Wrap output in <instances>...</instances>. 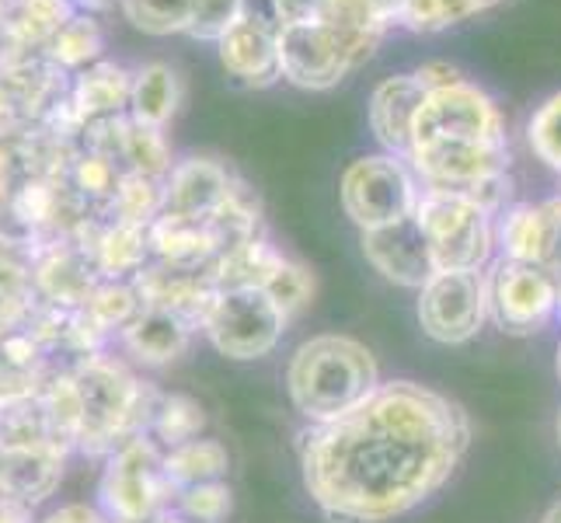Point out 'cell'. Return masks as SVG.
I'll use <instances>...</instances> for the list:
<instances>
[{"mask_svg":"<svg viewBox=\"0 0 561 523\" xmlns=\"http://www.w3.org/2000/svg\"><path fill=\"white\" fill-rule=\"evenodd\" d=\"M468 436L457 401L415 380H391L356 409L311 422L300 443L304 486L328 520L387 523L447 486Z\"/></svg>","mask_w":561,"mask_h":523,"instance_id":"obj_1","label":"cell"},{"mask_svg":"<svg viewBox=\"0 0 561 523\" xmlns=\"http://www.w3.org/2000/svg\"><path fill=\"white\" fill-rule=\"evenodd\" d=\"M404 161L422 185L468 196L502 179L510 168V137L492 94L468 77L430 91Z\"/></svg>","mask_w":561,"mask_h":523,"instance_id":"obj_2","label":"cell"},{"mask_svg":"<svg viewBox=\"0 0 561 523\" xmlns=\"http://www.w3.org/2000/svg\"><path fill=\"white\" fill-rule=\"evenodd\" d=\"M70 374L81 395V440H77L81 454L108 457L123 443L150 433L161 391L140 384L115 356L99 353L73 366Z\"/></svg>","mask_w":561,"mask_h":523,"instance_id":"obj_3","label":"cell"},{"mask_svg":"<svg viewBox=\"0 0 561 523\" xmlns=\"http://www.w3.org/2000/svg\"><path fill=\"white\" fill-rule=\"evenodd\" d=\"M286 384L297 412L311 422H324L374 395L380 387V371L363 342L350 336H314L289 360Z\"/></svg>","mask_w":561,"mask_h":523,"instance_id":"obj_4","label":"cell"},{"mask_svg":"<svg viewBox=\"0 0 561 523\" xmlns=\"http://www.w3.org/2000/svg\"><path fill=\"white\" fill-rule=\"evenodd\" d=\"M383 38V29L366 25L286 22L279 29V73L300 91H332L374 60Z\"/></svg>","mask_w":561,"mask_h":523,"instance_id":"obj_5","label":"cell"},{"mask_svg":"<svg viewBox=\"0 0 561 523\" xmlns=\"http://www.w3.org/2000/svg\"><path fill=\"white\" fill-rule=\"evenodd\" d=\"M175 486L164 471V447L150 436L123 443L105 457L99 507L112 523H158L171 513Z\"/></svg>","mask_w":561,"mask_h":523,"instance_id":"obj_6","label":"cell"},{"mask_svg":"<svg viewBox=\"0 0 561 523\" xmlns=\"http://www.w3.org/2000/svg\"><path fill=\"white\" fill-rule=\"evenodd\" d=\"M415 220L430 238L436 269H481L495 251V213L474 203L468 192L422 189Z\"/></svg>","mask_w":561,"mask_h":523,"instance_id":"obj_7","label":"cell"},{"mask_svg":"<svg viewBox=\"0 0 561 523\" xmlns=\"http://www.w3.org/2000/svg\"><path fill=\"white\" fill-rule=\"evenodd\" d=\"M339 196L345 217L359 230H377L412 217L422 196V182L404 158L366 154V158H356L345 168Z\"/></svg>","mask_w":561,"mask_h":523,"instance_id":"obj_8","label":"cell"},{"mask_svg":"<svg viewBox=\"0 0 561 523\" xmlns=\"http://www.w3.org/2000/svg\"><path fill=\"white\" fill-rule=\"evenodd\" d=\"M286 315L265 289H220L203 321L213 349L230 360H259L283 339Z\"/></svg>","mask_w":561,"mask_h":523,"instance_id":"obj_9","label":"cell"},{"mask_svg":"<svg viewBox=\"0 0 561 523\" xmlns=\"http://www.w3.org/2000/svg\"><path fill=\"white\" fill-rule=\"evenodd\" d=\"M489 318V280L481 269H436L419 289V325L436 342H468Z\"/></svg>","mask_w":561,"mask_h":523,"instance_id":"obj_10","label":"cell"},{"mask_svg":"<svg viewBox=\"0 0 561 523\" xmlns=\"http://www.w3.org/2000/svg\"><path fill=\"white\" fill-rule=\"evenodd\" d=\"M489 280V318L510 336L540 332L558 315V280L545 265L499 259Z\"/></svg>","mask_w":561,"mask_h":523,"instance_id":"obj_11","label":"cell"},{"mask_svg":"<svg viewBox=\"0 0 561 523\" xmlns=\"http://www.w3.org/2000/svg\"><path fill=\"white\" fill-rule=\"evenodd\" d=\"M279 18L268 0H248L241 22L220 43V64L227 77L244 88H268L279 81Z\"/></svg>","mask_w":561,"mask_h":523,"instance_id":"obj_12","label":"cell"},{"mask_svg":"<svg viewBox=\"0 0 561 523\" xmlns=\"http://www.w3.org/2000/svg\"><path fill=\"white\" fill-rule=\"evenodd\" d=\"M105 276L94 262L91 248L77 238H56L35 248V294L38 304L60 307V311H81L91 289Z\"/></svg>","mask_w":561,"mask_h":523,"instance_id":"obj_13","label":"cell"},{"mask_svg":"<svg viewBox=\"0 0 561 523\" xmlns=\"http://www.w3.org/2000/svg\"><path fill=\"white\" fill-rule=\"evenodd\" d=\"M363 255L383 280H391L398 286L422 289L436 273L430 238L422 235L415 213L398 224L363 230Z\"/></svg>","mask_w":561,"mask_h":523,"instance_id":"obj_14","label":"cell"},{"mask_svg":"<svg viewBox=\"0 0 561 523\" xmlns=\"http://www.w3.org/2000/svg\"><path fill=\"white\" fill-rule=\"evenodd\" d=\"M129 99H133V70L112 60H99L88 70L70 77L67 91V115L81 137V129L112 123L129 115Z\"/></svg>","mask_w":561,"mask_h":523,"instance_id":"obj_15","label":"cell"},{"mask_svg":"<svg viewBox=\"0 0 561 523\" xmlns=\"http://www.w3.org/2000/svg\"><path fill=\"white\" fill-rule=\"evenodd\" d=\"M430 99V88L419 81V73H394L383 77L370 94V129L383 154H394V158H409V144H412V129L419 112Z\"/></svg>","mask_w":561,"mask_h":523,"instance_id":"obj_16","label":"cell"},{"mask_svg":"<svg viewBox=\"0 0 561 523\" xmlns=\"http://www.w3.org/2000/svg\"><path fill=\"white\" fill-rule=\"evenodd\" d=\"M234 185L238 179L230 174V168L213 158L175 161V168H171V174L164 179V213L209 220L213 213L230 200Z\"/></svg>","mask_w":561,"mask_h":523,"instance_id":"obj_17","label":"cell"},{"mask_svg":"<svg viewBox=\"0 0 561 523\" xmlns=\"http://www.w3.org/2000/svg\"><path fill=\"white\" fill-rule=\"evenodd\" d=\"M67 454L56 447H0V496L35 510L60 489Z\"/></svg>","mask_w":561,"mask_h":523,"instance_id":"obj_18","label":"cell"},{"mask_svg":"<svg viewBox=\"0 0 561 523\" xmlns=\"http://www.w3.org/2000/svg\"><path fill=\"white\" fill-rule=\"evenodd\" d=\"M53 374L60 371L53 366L46 345L35 339L28 325L0 336V405L35 398Z\"/></svg>","mask_w":561,"mask_h":523,"instance_id":"obj_19","label":"cell"},{"mask_svg":"<svg viewBox=\"0 0 561 523\" xmlns=\"http://www.w3.org/2000/svg\"><path fill=\"white\" fill-rule=\"evenodd\" d=\"M192 332H196V328H192L185 318L161 311V307H144V315L115 342L144 366H168L188 349Z\"/></svg>","mask_w":561,"mask_h":523,"instance_id":"obj_20","label":"cell"},{"mask_svg":"<svg viewBox=\"0 0 561 523\" xmlns=\"http://www.w3.org/2000/svg\"><path fill=\"white\" fill-rule=\"evenodd\" d=\"M286 22H342V25H366V29H398L401 0H268Z\"/></svg>","mask_w":561,"mask_h":523,"instance_id":"obj_21","label":"cell"},{"mask_svg":"<svg viewBox=\"0 0 561 523\" xmlns=\"http://www.w3.org/2000/svg\"><path fill=\"white\" fill-rule=\"evenodd\" d=\"M182 77L171 64H144L140 70H133V99H129V120H137L144 126L164 129L182 105Z\"/></svg>","mask_w":561,"mask_h":523,"instance_id":"obj_22","label":"cell"},{"mask_svg":"<svg viewBox=\"0 0 561 523\" xmlns=\"http://www.w3.org/2000/svg\"><path fill=\"white\" fill-rule=\"evenodd\" d=\"M144 294L133 280H102L91 289L88 304L81 307L84 318L112 342L144 315Z\"/></svg>","mask_w":561,"mask_h":523,"instance_id":"obj_23","label":"cell"},{"mask_svg":"<svg viewBox=\"0 0 561 523\" xmlns=\"http://www.w3.org/2000/svg\"><path fill=\"white\" fill-rule=\"evenodd\" d=\"M227 468H230L227 447L213 436H199V440L182 443V447L164 451V471L171 478V486H175V492L206 486V481H224Z\"/></svg>","mask_w":561,"mask_h":523,"instance_id":"obj_24","label":"cell"},{"mask_svg":"<svg viewBox=\"0 0 561 523\" xmlns=\"http://www.w3.org/2000/svg\"><path fill=\"white\" fill-rule=\"evenodd\" d=\"M102 53H105V35H102L99 18L77 11L70 22L53 35V43L46 46L43 56L56 70H64V73L73 77V73L88 70L91 64L105 60Z\"/></svg>","mask_w":561,"mask_h":523,"instance_id":"obj_25","label":"cell"},{"mask_svg":"<svg viewBox=\"0 0 561 523\" xmlns=\"http://www.w3.org/2000/svg\"><path fill=\"white\" fill-rule=\"evenodd\" d=\"M499 0H401V14H398V29L404 32H447L454 25L471 22V18L485 14L495 8Z\"/></svg>","mask_w":561,"mask_h":523,"instance_id":"obj_26","label":"cell"},{"mask_svg":"<svg viewBox=\"0 0 561 523\" xmlns=\"http://www.w3.org/2000/svg\"><path fill=\"white\" fill-rule=\"evenodd\" d=\"M206 430V412L196 398L188 395H161L158 409H153V422H150V440L161 443L164 451L182 447L188 440H199Z\"/></svg>","mask_w":561,"mask_h":523,"instance_id":"obj_27","label":"cell"},{"mask_svg":"<svg viewBox=\"0 0 561 523\" xmlns=\"http://www.w3.org/2000/svg\"><path fill=\"white\" fill-rule=\"evenodd\" d=\"M123 168L137 171V174H150V179L164 182L171 174V168H175L164 129L144 126L137 120H126V129H123Z\"/></svg>","mask_w":561,"mask_h":523,"instance_id":"obj_28","label":"cell"},{"mask_svg":"<svg viewBox=\"0 0 561 523\" xmlns=\"http://www.w3.org/2000/svg\"><path fill=\"white\" fill-rule=\"evenodd\" d=\"M164 213V182L161 179H150V174H137V171H126L119 192L108 206L105 217L112 220H126V224H140L150 227Z\"/></svg>","mask_w":561,"mask_h":523,"instance_id":"obj_29","label":"cell"},{"mask_svg":"<svg viewBox=\"0 0 561 523\" xmlns=\"http://www.w3.org/2000/svg\"><path fill=\"white\" fill-rule=\"evenodd\" d=\"M196 0H123L126 22L147 35H179L188 32Z\"/></svg>","mask_w":561,"mask_h":523,"instance_id":"obj_30","label":"cell"},{"mask_svg":"<svg viewBox=\"0 0 561 523\" xmlns=\"http://www.w3.org/2000/svg\"><path fill=\"white\" fill-rule=\"evenodd\" d=\"M527 144L551 171L561 174V91L545 99L527 120Z\"/></svg>","mask_w":561,"mask_h":523,"instance_id":"obj_31","label":"cell"},{"mask_svg":"<svg viewBox=\"0 0 561 523\" xmlns=\"http://www.w3.org/2000/svg\"><path fill=\"white\" fill-rule=\"evenodd\" d=\"M265 294L273 297V304L279 307V311L286 315V318H294V315H300L307 304H311V294H314V276L307 273L304 265H297V262H289L286 255H283V262L273 269V276L265 280Z\"/></svg>","mask_w":561,"mask_h":523,"instance_id":"obj_32","label":"cell"},{"mask_svg":"<svg viewBox=\"0 0 561 523\" xmlns=\"http://www.w3.org/2000/svg\"><path fill=\"white\" fill-rule=\"evenodd\" d=\"M171 513L185 516L188 523H224L230 513L227 481H206V486H192V489L175 492Z\"/></svg>","mask_w":561,"mask_h":523,"instance_id":"obj_33","label":"cell"},{"mask_svg":"<svg viewBox=\"0 0 561 523\" xmlns=\"http://www.w3.org/2000/svg\"><path fill=\"white\" fill-rule=\"evenodd\" d=\"M248 0H196L192 11V25L185 35L199 38V43H220V38L241 22Z\"/></svg>","mask_w":561,"mask_h":523,"instance_id":"obj_34","label":"cell"},{"mask_svg":"<svg viewBox=\"0 0 561 523\" xmlns=\"http://www.w3.org/2000/svg\"><path fill=\"white\" fill-rule=\"evenodd\" d=\"M35 307H38L35 289H11V286H0V336L11 332V328L28 325V318L35 315Z\"/></svg>","mask_w":561,"mask_h":523,"instance_id":"obj_35","label":"cell"},{"mask_svg":"<svg viewBox=\"0 0 561 523\" xmlns=\"http://www.w3.org/2000/svg\"><path fill=\"white\" fill-rule=\"evenodd\" d=\"M35 523H112L102 507H88V502H67V507H56L46 516H38Z\"/></svg>","mask_w":561,"mask_h":523,"instance_id":"obj_36","label":"cell"},{"mask_svg":"<svg viewBox=\"0 0 561 523\" xmlns=\"http://www.w3.org/2000/svg\"><path fill=\"white\" fill-rule=\"evenodd\" d=\"M18 185V171H14V161L8 158V150L0 147V206L11 200V192Z\"/></svg>","mask_w":561,"mask_h":523,"instance_id":"obj_37","label":"cell"},{"mask_svg":"<svg viewBox=\"0 0 561 523\" xmlns=\"http://www.w3.org/2000/svg\"><path fill=\"white\" fill-rule=\"evenodd\" d=\"M35 510L22 507V502H14L8 496H0V523H35L32 516Z\"/></svg>","mask_w":561,"mask_h":523,"instance_id":"obj_38","label":"cell"},{"mask_svg":"<svg viewBox=\"0 0 561 523\" xmlns=\"http://www.w3.org/2000/svg\"><path fill=\"white\" fill-rule=\"evenodd\" d=\"M545 523H561V502H554V507L548 510V516H545Z\"/></svg>","mask_w":561,"mask_h":523,"instance_id":"obj_39","label":"cell"},{"mask_svg":"<svg viewBox=\"0 0 561 523\" xmlns=\"http://www.w3.org/2000/svg\"><path fill=\"white\" fill-rule=\"evenodd\" d=\"M161 523H188V520H185V516H179V513H168Z\"/></svg>","mask_w":561,"mask_h":523,"instance_id":"obj_40","label":"cell"},{"mask_svg":"<svg viewBox=\"0 0 561 523\" xmlns=\"http://www.w3.org/2000/svg\"><path fill=\"white\" fill-rule=\"evenodd\" d=\"M558 318H561V283H558Z\"/></svg>","mask_w":561,"mask_h":523,"instance_id":"obj_41","label":"cell"},{"mask_svg":"<svg viewBox=\"0 0 561 523\" xmlns=\"http://www.w3.org/2000/svg\"><path fill=\"white\" fill-rule=\"evenodd\" d=\"M558 377H561V345H558Z\"/></svg>","mask_w":561,"mask_h":523,"instance_id":"obj_42","label":"cell"},{"mask_svg":"<svg viewBox=\"0 0 561 523\" xmlns=\"http://www.w3.org/2000/svg\"><path fill=\"white\" fill-rule=\"evenodd\" d=\"M558 443H561V416H558Z\"/></svg>","mask_w":561,"mask_h":523,"instance_id":"obj_43","label":"cell"},{"mask_svg":"<svg viewBox=\"0 0 561 523\" xmlns=\"http://www.w3.org/2000/svg\"><path fill=\"white\" fill-rule=\"evenodd\" d=\"M158 523H161V520H158Z\"/></svg>","mask_w":561,"mask_h":523,"instance_id":"obj_44","label":"cell"}]
</instances>
